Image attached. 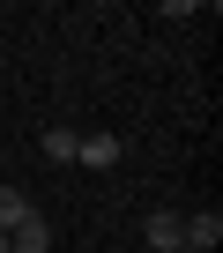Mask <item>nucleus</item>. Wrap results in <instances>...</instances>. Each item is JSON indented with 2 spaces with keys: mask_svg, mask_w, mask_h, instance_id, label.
<instances>
[{
  "mask_svg": "<svg viewBox=\"0 0 223 253\" xmlns=\"http://www.w3.org/2000/svg\"><path fill=\"white\" fill-rule=\"evenodd\" d=\"M142 238H149L156 253H179V238H186V223H179V209H149V223H142Z\"/></svg>",
  "mask_w": 223,
  "mask_h": 253,
  "instance_id": "1",
  "label": "nucleus"
},
{
  "mask_svg": "<svg viewBox=\"0 0 223 253\" xmlns=\"http://www.w3.org/2000/svg\"><path fill=\"white\" fill-rule=\"evenodd\" d=\"M127 157V142H112V134H82V149H74V164H89V171H112Z\"/></svg>",
  "mask_w": 223,
  "mask_h": 253,
  "instance_id": "2",
  "label": "nucleus"
},
{
  "mask_svg": "<svg viewBox=\"0 0 223 253\" xmlns=\"http://www.w3.org/2000/svg\"><path fill=\"white\" fill-rule=\"evenodd\" d=\"M37 149H45L52 164H74V149H82V134H74V126H45V134H37Z\"/></svg>",
  "mask_w": 223,
  "mask_h": 253,
  "instance_id": "3",
  "label": "nucleus"
},
{
  "mask_svg": "<svg viewBox=\"0 0 223 253\" xmlns=\"http://www.w3.org/2000/svg\"><path fill=\"white\" fill-rule=\"evenodd\" d=\"M23 216H30V194L23 186H0V231H15Z\"/></svg>",
  "mask_w": 223,
  "mask_h": 253,
  "instance_id": "4",
  "label": "nucleus"
},
{
  "mask_svg": "<svg viewBox=\"0 0 223 253\" xmlns=\"http://www.w3.org/2000/svg\"><path fill=\"white\" fill-rule=\"evenodd\" d=\"M0 253H8V231H0Z\"/></svg>",
  "mask_w": 223,
  "mask_h": 253,
  "instance_id": "5",
  "label": "nucleus"
}]
</instances>
